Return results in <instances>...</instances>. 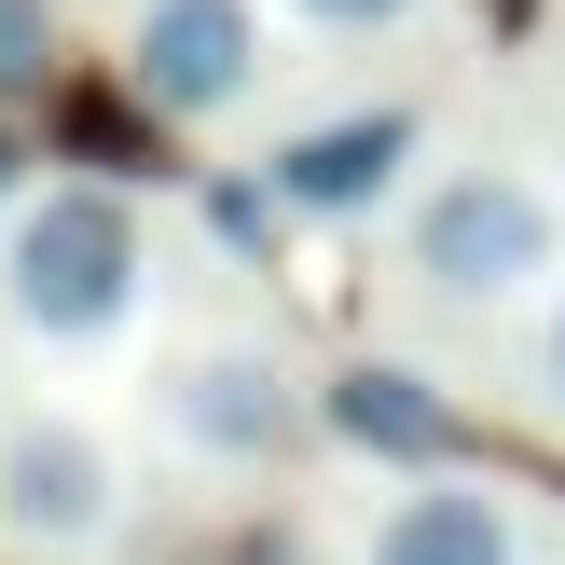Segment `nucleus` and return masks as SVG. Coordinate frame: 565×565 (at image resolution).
<instances>
[{
  "label": "nucleus",
  "instance_id": "obj_1",
  "mask_svg": "<svg viewBox=\"0 0 565 565\" xmlns=\"http://www.w3.org/2000/svg\"><path fill=\"white\" fill-rule=\"evenodd\" d=\"M125 303H138V207L110 180L42 193L14 221V318L42 345H97V331H125Z\"/></svg>",
  "mask_w": 565,
  "mask_h": 565
},
{
  "label": "nucleus",
  "instance_id": "obj_2",
  "mask_svg": "<svg viewBox=\"0 0 565 565\" xmlns=\"http://www.w3.org/2000/svg\"><path fill=\"white\" fill-rule=\"evenodd\" d=\"M414 276H428L441 303H511L552 276V193L511 180V166H456V180L414 193Z\"/></svg>",
  "mask_w": 565,
  "mask_h": 565
},
{
  "label": "nucleus",
  "instance_id": "obj_3",
  "mask_svg": "<svg viewBox=\"0 0 565 565\" xmlns=\"http://www.w3.org/2000/svg\"><path fill=\"white\" fill-rule=\"evenodd\" d=\"M125 83L166 125H207V110H235L248 83H263V14H248V0H152L138 42H125Z\"/></svg>",
  "mask_w": 565,
  "mask_h": 565
},
{
  "label": "nucleus",
  "instance_id": "obj_4",
  "mask_svg": "<svg viewBox=\"0 0 565 565\" xmlns=\"http://www.w3.org/2000/svg\"><path fill=\"white\" fill-rule=\"evenodd\" d=\"M166 414H180V441H193V456H221V469H276V456L303 441V401H290V373H276V359H248V345H221V359H180Z\"/></svg>",
  "mask_w": 565,
  "mask_h": 565
},
{
  "label": "nucleus",
  "instance_id": "obj_5",
  "mask_svg": "<svg viewBox=\"0 0 565 565\" xmlns=\"http://www.w3.org/2000/svg\"><path fill=\"white\" fill-rule=\"evenodd\" d=\"M414 166V110H345V125H303L290 152H276V207L290 221H359L386 207Z\"/></svg>",
  "mask_w": 565,
  "mask_h": 565
},
{
  "label": "nucleus",
  "instance_id": "obj_6",
  "mask_svg": "<svg viewBox=\"0 0 565 565\" xmlns=\"http://www.w3.org/2000/svg\"><path fill=\"white\" fill-rule=\"evenodd\" d=\"M110 497L125 483H110V456L83 428H14L0 441V524H14L28 552H83L110 524Z\"/></svg>",
  "mask_w": 565,
  "mask_h": 565
},
{
  "label": "nucleus",
  "instance_id": "obj_7",
  "mask_svg": "<svg viewBox=\"0 0 565 565\" xmlns=\"http://www.w3.org/2000/svg\"><path fill=\"white\" fill-rule=\"evenodd\" d=\"M331 428L359 441V456H386V469H414V483H441V469L469 456V428H456V401H441L428 373H401V359H359V373H331Z\"/></svg>",
  "mask_w": 565,
  "mask_h": 565
},
{
  "label": "nucleus",
  "instance_id": "obj_8",
  "mask_svg": "<svg viewBox=\"0 0 565 565\" xmlns=\"http://www.w3.org/2000/svg\"><path fill=\"white\" fill-rule=\"evenodd\" d=\"M373 565H524V539H511V511H497V497L414 483L401 511L373 524Z\"/></svg>",
  "mask_w": 565,
  "mask_h": 565
},
{
  "label": "nucleus",
  "instance_id": "obj_9",
  "mask_svg": "<svg viewBox=\"0 0 565 565\" xmlns=\"http://www.w3.org/2000/svg\"><path fill=\"white\" fill-rule=\"evenodd\" d=\"M70 152L125 180V166H152V138H138V110H125V97H70Z\"/></svg>",
  "mask_w": 565,
  "mask_h": 565
},
{
  "label": "nucleus",
  "instance_id": "obj_10",
  "mask_svg": "<svg viewBox=\"0 0 565 565\" xmlns=\"http://www.w3.org/2000/svg\"><path fill=\"white\" fill-rule=\"evenodd\" d=\"M42 70H55V0H0V97H28Z\"/></svg>",
  "mask_w": 565,
  "mask_h": 565
},
{
  "label": "nucleus",
  "instance_id": "obj_11",
  "mask_svg": "<svg viewBox=\"0 0 565 565\" xmlns=\"http://www.w3.org/2000/svg\"><path fill=\"white\" fill-rule=\"evenodd\" d=\"M207 221H221V248H248V263H263L290 207H276V180H221V193H207Z\"/></svg>",
  "mask_w": 565,
  "mask_h": 565
},
{
  "label": "nucleus",
  "instance_id": "obj_12",
  "mask_svg": "<svg viewBox=\"0 0 565 565\" xmlns=\"http://www.w3.org/2000/svg\"><path fill=\"white\" fill-rule=\"evenodd\" d=\"M290 14H303V28H401L414 0H290Z\"/></svg>",
  "mask_w": 565,
  "mask_h": 565
},
{
  "label": "nucleus",
  "instance_id": "obj_13",
  "mask_svg": "<svg viewBox=\"0 0 565 565\" xmlns=\"http://www.w3.org/2000/svg\"><path fill=\"white\" fill-rule=\"evenodd\" d=\"M539 401L565 414V303H552V331H539Z\"/></svg>",
  "mask_w": 565,
  "mask_h": 565
}]
</instances>
